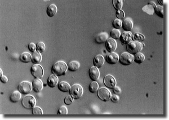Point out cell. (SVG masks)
<instances>
[{
    "label": "cell",
    "mask_w": 169,
    "mask_h": 120,
    "mask_svg": "<svg viewBox=\"0 0 169 120\" xmlns=\"http://www.w3.org/2000/svg\"><path fill=\"white\" fill-rule=\"evenodd\" d=\"M67 69V64L62 61H59L54 64L52 67L51 72L56 76L64 75Z\"/></svg>",
    "instance_id": "6da1fadb"
},
{
    "label": "cell",
    "mask_w": 169,
    "mask_h": 120,
    "mask_svg": "<svg viewBox=\"0 0 169 120\" xmlns=\"http://www.w3.org/2000/svg\"><path fill=\"white\" fill-rule=\"evenodd\" d=\"M143 46L144 45L142 43L134 41L130 42L128 44L126 49L129 54L134 55L139 53L142 50Z\"/></svg>",
    "instance_id": "7a4b0ae2"
},
{
    "label": "cell",
    "mask_w": 169,
    "mask_h": 120,
    "mask_svg": "<svg viewBox=\"0 0 169 120\" xmlns=\"http://www.w3.org/2000/svg\"><path fill=\"white\" fill-rule=\"evenodd\" d=\"M83 93L82 87L79 84L73 85L69 90L70 95L75 99H78L80 98Z\"/></svg>",
    "instance_id": "3957f363"
},
{
    "label": "cell",
    "mask_w": 169,
    "mask_h": 120,
    "mask_svg": "<svg viewBox=\"0 0 169 120\" xmlns=\"http://www.w3.org/2000/svg\"><path fill=\"white\" fill-rule=\"evenodd\" d=\"M36 104V99L32 95H27L23 98L22 100V105L25 108L32 109Z\"/></svg>",
    "instance_id": "277c9868"
},
{
    "label": "cell",
    "mask_w": 169,
    "mask_h": 120,
    "mask_svg": "<svg viewBox=\"0 0 169 120\" xmlns=\"http://www.w3.org/2000/svg\"><path fill=\"white\" fill-rule=\"evenodd\" d=\"M120 63L124 65H129L134 61V57L127 53H122L119 58Z\"/></svg>",
    "instance_id": "5b68a950"
},
{
    "label": "cell",
    "mask_w": 169,
    "mask_h": 120,
    "mask_svg": "<svg viewBox=\"0 0 169 120\" xmlns=\"http://www.w3.org/2000/svg\"><path fill=\"white\" fill-rule=\"evenodd\" d=\"M32 88V85L31 82L28 81L21 82L18 86V90L23 94H27L29 93Z\"/></svg>",
    "instance_id": "8992f818"
},
{
    "label": "cell",
    "mask_w": 169,
    "mask_h": 120,
    "mask_svg": "<svg viewBox=\"0 0 169 120\" xmlns=\"http://www.w3.org/2000/svg\"><path fill=\"white\" fill-rule=\"evenodd\" d=\"M97 95L100 99L104 101H107L111 97V92L106 88L102 87L99 89L97 92Z\"/></svg>",
    "instance_id": "52a82bcc"
},
{
    "label": "cell",
    "mask_w": 169,
    "mask_h": 120,
    "mask_svg": "<svg viewBox=\"0 0 169 120\" xmlns=\"http://www.w3.org/2000/svg\"><path fill=\"white\" fill-rule=\"evenodd\" d=\"M31 73L33 77L36 79H41L43 75V68L38 64H35L33 65L31 69Z\"/></svg>",
    "instance_id": "ba28073f"
},
{
    "label": "cell",
    "mask_w": 169,
    "mask_h": 120,
    "mask_svg": "<svg viewBox=\"0 0 169 120\" xmlns=\"http://www.w3.org/2000/svg\"><path fill=\"white\" fill-rule=\"evenodd\" d=\"M104 83L107 87L112 89L116 85V80L112 76L107 75L104 79Z\"/></svg>",
    "instance_id": "9c48e42d"
},
{
    "label": "cell",
    "mask_w": 169,
    "mask_h": 120,
    "mask_svg": "<svg viewBox=\"0 0 169 120\" xmlns=\"http://www.w3.org/2000/svg\"><path fill=\"white\" fill-rule=\"evenodd\" d=\"M132 34L130 32L125 31L120 36V41L123 44H128L132 40Z\"/></svg>",
    "instance_id": "30bf717a"
},
{
    "label": "cell",
    "mask_w": 169,
    "mask_h": 120,
    "mask_svg": "<svg viewBox=\"0 0 169 120\" xmlns=\"http://www.w3.org/2000/svg\"><path fill=\"white\" fill-rule=\"evenodd\" d=\"M106 49L110 53H113L117 48V43L113 39H108L106 42Z\"/></svg>",
    "instance_id": "8fae6325"
},
{
    "label": "cell",
    "mask_w": 169,
    "mask_h": 120,
    "mask_svg": "<svg viewBox=\"0 0 169 120\" xmlns=\"http://www.w3.org/2000/svg\"><path fill=\"white\" fill-rule=\"evenodd\" d=\"M89 75L91 80H93V81H96L99 78L100 72L98 68L96 67H93L90 69L89 71Z\"/></svg>",
    "instance_id": "7c38bea8"
},
{
    "label": "cell",
    "mask_w": 169,
    "mask_h": 120,
    "mask_svg": "<svg viewBox=\"0 0 169 120\" xmlns=\"http://www.w3.org/2000/svg\"><path fill=\"white\" fill-rule=\"evenodd\" d=\"M106 61L110 64H115L119 61V57L116 53H110L106 57Z\"/></svg>",
    "instance_id": "4fadbf2b"
},
{
    "label": "cell",
    "mask_w": 169,
    "mask_h": 120,
    "mask_svg": "<svg viewBox=\"0 0 169 120\" xmlns=\"http://www.w3.org/2000/svg\"><path fill=\"white\" fill-rule=\"evenodd\" d=\"M32 87L36 93L41 92L43 89V83L42 81L39 79H35L33 82Z\"/></svg>",
    "instance_id": "5bb4252c"
},
{
    "label": "cell",
    "mask_w": 169,
    "mask_h": 120,
    "mask_svg": "<svg viewBox=\"0 0 169 120\" xmlns=\"http://www.w3.org/2000/svg\"><path fill=\"white\" fill-rule=\"evenodd\" d=\"M108 37H109V36H108V33H107L106 32L100 33L95 37V41L97 43H99V44L103 43L107 41V40L108 39Z\"/></svg>",
    "instance_id": "9a60e30c"
},
{
    "label": "cell",
    "mask_w": 169,
    "mask_h": 120,
    "mask_svg": "<svg viewBox=\"0 0 169 120\" xmlns=\"http://www.w3.org/2000/svg\"><path fill=\"white\" fill-rule=\"evenodd\" d=\"M104 63V58L101 55H98L94 58L93 64L96 68H101Z\"/></svg>",
    "instance_id": "2e32d148"
},
{
    "label": "cell",
    "mask_w": 169,
    "mask_h": 120,
    "mask_svg": "<svg viewBox=\"0 0 169 120\" xmlns=\"http://www.w3.org/2000/svg\"><path fill=\"white\" fill-rule=\"evenodd\" d=\"M122 27L125 31L130 32L132 30L133 27V23L132 19L130 18L126 19L123 21Z\"/></svg>",
    "instance_id": "e0dca14e"
},
{
    "label": "cell",
    "mask_w": 169,
    "mask_h": 120,
    "mask_svg": "<svg viewBox=\"0 0 169 120\" xmlns=\"http://www.w3.org/2000/svg\"><path fill=\"white\" fill-rule=\"evenodd\" d=\"M58 81L59 80L56 75H52L49 77L47 80V85L50 87L53 88L56 86L58 83Z\"/></svg>",
    "instance_id": "ac0fdd59"
},
{
    "label": "cell",
    "mask_w": 169,
    "mask_h": 120,
    "mask_svg": "<svg viewBox=\"0 0 169 120\" xmlns=\"http://www.w3.org/2000/svg\"><path fill=\"white\" fill-rule=\"evenodd\" d=\"M57 11V8L56 5L54 4H51L47 7L46 10V13L49 17H53L56 14Z\"/></svg>",
    "instance_id": "d6986e66"
},
{
    "label": "cell",
    "mask_w": 169,
    "mask_h": 120,
    "mask_svg": "<svg viewBox=\"0 0 169 120\" xmlns=\"http://www.w3.org/2000/svg\"><path fill=\"white\" fill-rule=\"evenodd\" d=\"M71 86L69 84L66 82H61L58 83V89L64 93H66L69 91Z\"/></svg>",
    "instance_id": "ffe728a7"
},
{
    "label": "cell",
    "mask_w": 169,
    "mask_h": 120,
    "mask_svg": "<svg viewBox=\"0 0 169 120\" xmlns=\"http://www.w3.org/2000/svg\"><path fill=\"white\" fill-rule=\"evenodd\" d=\"M42 60V55L38 51H35L32 55V61L33 63L37 64L39 63Z\"/></svg>",
    "instance_id": "44dd1931"
},
{
    "label": "cell",
    "mask_w": 169,
    "mask_h": 120,
    "mask_svg": "<svg viewBox=\"0 0 169 120\" xmlns=\"http://www.w3.org/2000/svg\"><path fill=\"white\" fill-rule=\"evenodd\" d=\"M80 64L77 61H72L68 64V69L72 72H75L79 68Z\"/></svg>",
    "instance_id": "7402d4cb"
},
{
    "label": "cell",
    "mask_w": 169,
    "mask_h": 120,
    "mask_svg": "<svg viewBox=\"0 0 169 120\" xmlns=\"http://www.w3.org/2000/svg\"><path fill=\"white\" fill-rule=\"evenodd\" d=\"M21 98V94L19 91H14L10 97V101L13 103H17Z\"/></svg>",
    "instance_id": "603a6c76"
},
{
    "label": "cell",
    "mask_w": 169,
    "mask_h": 120,
    "mask_svg": "<svg viewBox=\"0 0 169 120\" xmlns=\"http://www.w3.org/2000/svg\"><path fill=\"white\" fill-rule=\"evenodd\" d=\"M20 60L23 63H28L32 61V55L28 53H24L20 55Z\"/></svg>",
    "instance_id": "cb8c5ba5"
},
{
    "label": "cell",
    "mask_w": 169,
    "mask_h": 120,
    "mask_svg": "<svg viewBox=\"0 0 169 120\" xmlns=\"http://www.w3.org/2000/svg\"><path fill=\"white\" fill-rule=\"evenodd\" d=\"M145 60V56L140 53H138L135 54L134 57V61L138 64L142 63Z\"/></svg>",
    "instance_id": "d4e9b609"
},
{
    "label": "cell",
    "mask_w": 169,
    "mask_h": 120,
    "mask_svg": "<svg viewBox=\"0 0 169 120\" xmlns=\"http://www.w3.org/2000/svg\"><path fill=\"white\" fill-rule=\"evenodd\" d=\"M142 10L143 11H144L145 13H146L147 14L152 15L154 13V7H153V6H152L151 5L148 4L147 5H146L145 6H144L142 8Z\"/></svg>",
    "instance_id": "484cf974"
},
{
    "label": "cell",
    "mask_w": 169,
    "mask_h": 120,
    "mask_svg": "<svg viewBox=\"0 0 169 120\" xmlns=\"http://www.w3.org/2000/svg\"><path fill=\"white\" fill-rule=\"evenodd\" d=\"M154 12L158 17L164 18V7L162 6H156L154 8Z\"/></svg>",
    "instance_id": "4316f807"
},
{
    "label": "cell",
    "mask_w": 169,
    "mask_h": 120,
    "mask_svg": "<svg viewBox=\"0 0 169 120\" xmlns=\"http://www.w3.org/2000/svg\"><path fill=\"white\" fill-rule=\"evenodd\" d=\"M98 88H99V85L95 81L92 82L89 86V91L92 93H94L96 92L98 90Z\"/></svg>",
    "instance_id": "83f0119b"
},
{
    "label": "cell",
    "mask_w": 169,
    "mask_h": 120,
    "mask_svg": "<svg viewBox=\"0 0 169 120\" xmlns=\"http://www.w3.org/2000/svg\"><path fill=\"white\" fill-rule=\"evenodd\" d=\"M121 32L118 29H114L111 32V36L113 39L117 40L120 37Z\"/></svg>",
    "instance_id": "f1b7e54d"
},
{
    "label": "cell",
    "mask_w": 169,
    "mask_h": 120,
    "mask_svg": "<svg viewBox=\"0 0 169 120\" xmlns=\"http://www.w3.org/2000/svg\"><path fill=\"white\" fill-rule=\"evenodd\" d=\"M113 5L115 9L120 10L122 7V1L121 0H113Z\"/></svg>",
    "instance_id": "f546056e"
},
{
    "label": "cell",
    "mask_w": 169,
    "mask_h": 120,
    "mask_svg": "<svg viewBox=\"0 0 169 120\" xmlns=\"http://www.w3.org/2000/svg\"><path fill=\"white\" fill-rule=\"evenodd\" d=\"M132 39L134 40V41L140 42V41H143V40H144L145 37L143 35H142L140 33H135L132 36Z\"/></svg>",
    "instance_id": "4dcf8cb0"
},
{
    "label": "cell",
    "mask_w": 169,
    "mask_h": 120,
    "mask_svg": "<svg viewBox=\"0 0 169 120\" xmlns=\"http://www.w3.org/2000/svg\"><path fill=\"white\" fill-rule=\"evenodd\" d=\"M112 25L113 27L115 29H118L121 28V27H122V22L121 20L118 19H115V20L113 21Z\"/></svg>",
    "instance_id": "1f68e13d"
},
{
    "label": "cell",
    "mask_w": 169,
    "mask_h": 120,
    "mask_svg": "<svg viewBox=\"0 0 169 120\" xmlns=\"http://www.w3.org/2000/svg\"><path fill=\"white\" fill-rule=\"evenodd\" d=\"M68 113V109L65 106H61L59 108L57 111V115H65Z\"/></svg>",
    "instance_id": "d6a6232c"
},
{
    "label": "cell",
    "mask_w": 169,
    "mask_h": 120,
    "mask_svg": "<svg viewBox=\"0 0 169 120\" xmlns=\"http://www.w3.org/2000/svg\"><path fill=\"white\" fill-rule=\"evenodd\" d=\"M36 49L37 51L39 52L40 53L43 52L45 50V45L42 42H38L36 45Z\"/></svg>",
    "instance_id": "836d02e7"
},
{
    "label": "cell",
    "mask_w": 169,
    "mask_h": 120,
    "mask_svg": "<svg viewBox=\"0 0 169 120\" xmlns=\"http://www.w3.org/2000/svg\"><path fill=\"white\" fill-rule=\"evenodd\" d=\"M32 113L35 115H43V111L39 107H35L32 109Z\"/></svg>",
    "instance_id": "e575fe53"
},
{
    "label": "cell",
    "mask_w": 169,
    "mask_h": 120,
    "mask_svg": "<svg viewBox=\"0 0 169 120\" xmlns=\"http://www.w3.org/2000/svg\"><path fill=\"white\" fill-rule=\"evenodd\" d=\"M116 17H117V18L118 19H122L124 18L125 17V13L124 12L121 10H117L116 13Z\"/></svg>",
    "instance_id": "d590c367"
},
{
    "label": "cell",
    "mask_w": 169,
    "mask_h": 120,
    "mask_svg": "<svg viewBox=\"0 0 169 120\" xmlns=\"http://www.w3.org/2000/svg\"><path fill=\"white\" fill-rule=\"evenodd\" d=\"M73 98L71 96H67L64 99V103L66 105H70L72 103L73 101Z\"/></svg>",
    "instance_id": "8d00e7d4"
},
{
    "label": "cell",
    "mask_w": 169,
    "mask_h": 120,
    "mask_svg": "<svg viewBox=\"0 0 169 120\" xmlns=\"http://www.w3.org/2000/svg\"><path fill=\"white\" fill-rule=\"evenodd\" d=\"M28 49L32 52H35L36 50V45L34 43H30L28 45Z\"/></svg>",
    "instance_id": "74e56055"
},
{
    "label": "cell",
    "mask_w": 169,
    "mask_h": 120,
    "mask_svg": "<svg viewBox=\"0 0 169 120\" xmlns=\"http://www.w3.org/2000/svg\"><path fill=\"white\" fill-rule=\"evenodd\" d=\"M111 99L113 103H117L120 100L119 97L117 95H113L112 96H111Z\"/></svg>",
    "instance_id": "f35d334b"
},
{
    "label": "cell",
    "mask_w": 169,
    "mask_h": 120,
    "mask_svg": "<svg viewBox=\"0 0 169 120\" xmlns=\"http://www.w3.org/2000/svg\"><path fill=\"white\" fill-rule=\"evenodd\" d=\"M113 92L115 94H120L121 92V89L119 87H118V86H114L113 87Z\"/></svg>",
    "instance_id": "ab89813d"
},
{
    "label": "cell",
    "mask_w": 169,
    "mask_h": 120,
    "mask_svg": "<svg viewBox=\"0 0 169 120\" xmlns=\"http://www.w3.org/2000/svg\"><path fill=\"white\" fill-rule=\"evenodd\" d=\"M1 81L2 82V83H6L8 81V79L7 78L6 76H3L1 77Z\"/></svg>",
    "instance_id": "60d3db41"
},
{
    "label": "cell",
    "mask_w": 169,
    "mask_h": 120,
    "mask_svg": "<svg viewBox=\"0 0 169 120\" xmlns=\"http://www.w3.org/2000/svg\"><path fill=\"white\" fill-rule=\"evenodd\" d=\"M148 4H150V5H151L152 6H153V7H156V4L153 2H149V3Z\"/></svg>",
    "instance_id": "b9f144b4"
},
{
    "label": "cell",
    "mask_w": 169,
    "mask_h": 120,
    "mask_svg": "<svg viewBox=\"0 0 169 120\" xmlns=\"http://www.w3.org/2000/svg\"><path fill=\"white\" fill-rule=\"evenodd\" d=\"M158 3H159L162 6V5H164V1L163 0H162V1H161V0H158Z\"/></svg>",
    "instance_id": "7bdbcfd3"
},
{
    "label": "cell",
    "mask_w": 169,
    "mask_h": 120,
    "mask_svg": "<svg viewBox=\"0 0 169 120\" xmlns=\"http://www.w3.org/2000/svg\"><path fill=\"white\" fill-rule=\"evenodd\" d=\"M0 73H1V74H0V76H1V77H2V76H3V72H2V71L1 69L0 70Z\"/></svg>",
    "instance_id": "ee69618b"
}]
</instances>
